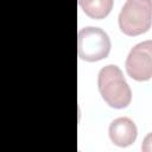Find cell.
Returning a JSON list of instances; mask_svg holds the SVG:
<instances>
[{
  "label": "cell",
  "mask_w": 152,
  "mask_h": 152,
  "mask_svg": "<svg viewBox=\"0 0 152 152\" xmlns=\"http://www.w3.org/2000/svg\"><path fill=\"white\" fill-rule=\"evenodd\" d=\"M152 1L151 0H126L118 23L122 33L126 36H139L151 27Z\"/></svg>",
  "instance_id": "cell-2"
},
{
  "label": "cell",
  "mask_w": 152,
  "mask_h": 152,
  "mask_svg": "<svg viewBox=\"0 0 152 152\" xmlns=\"http://www.w3.org/2000/svg\"><path fill=\"white\" fill-rule=\"evenodd\" d=\"M109 36L100 27L87 26L78 31L77 53L82 61L97 62L106 58L110 52Z\"/></svg>",
  "instance_id": "cell-3"
},
{
  "label": "cell",
  "mask_w": 152,
  "mask_h": 152,
  "mask_svg": "<svg viewBox=\"0 0 152 152\" xmlns=\"http://www.w3.org/2000/svg\"><path fill=\"white\" fill-rule=\"evenodd\" d=\"M108 134L114 145L119 147H127L135 141L138 129L133 120L126 116H121L110 122Z\"/></svg>",
  "instance_id": "cell-5"
},
{
  "label": "cell",
  "mask_w": 152,
  "mask_h": 152,
  "mask_svg": "<svg viewBox=\"0 0 152 152\" xmlns=\"http://www.w3.org/2000/svg\"><path fill=\"white\" fill-rule=\"evenodd\" d=\"M126 71L135 81H147L152 77V42L145 40L134 45L126 58Z\"/></svg>",
  "instance_id": "cell-4"
},
{
  "label": "cell",
  "mask_w": 152,
  "mask_h": 152,
  "mask_svg": "<svg viewBox=\"0 0 152 152\" xmlns=\"http://www.w3.org/2000/svg\"><path fill=\"white\" fill-rule=\"evenodd\" d=\"M97 88L104 102L112 108L121 109L131 103V88L118 65L108 64L99 71Z\"/></svg>",
  "instance_id": "cell-1"
},
{
  "label": "cell",
  "mask_w": 152,
  "mask_h": 152,
  "mask_svg": "<svg viewBox=\"0 0 152 152\" xmlns=\"http://www.w3.org/2000/svg\"><path fill=\"white\" fill-rule=\"evenodd\" d=\"M82 11L93 19L106 18L114 5V0H77Z\"/></svg>",
  "instance_id": "cell-6"
}]
</instances>
